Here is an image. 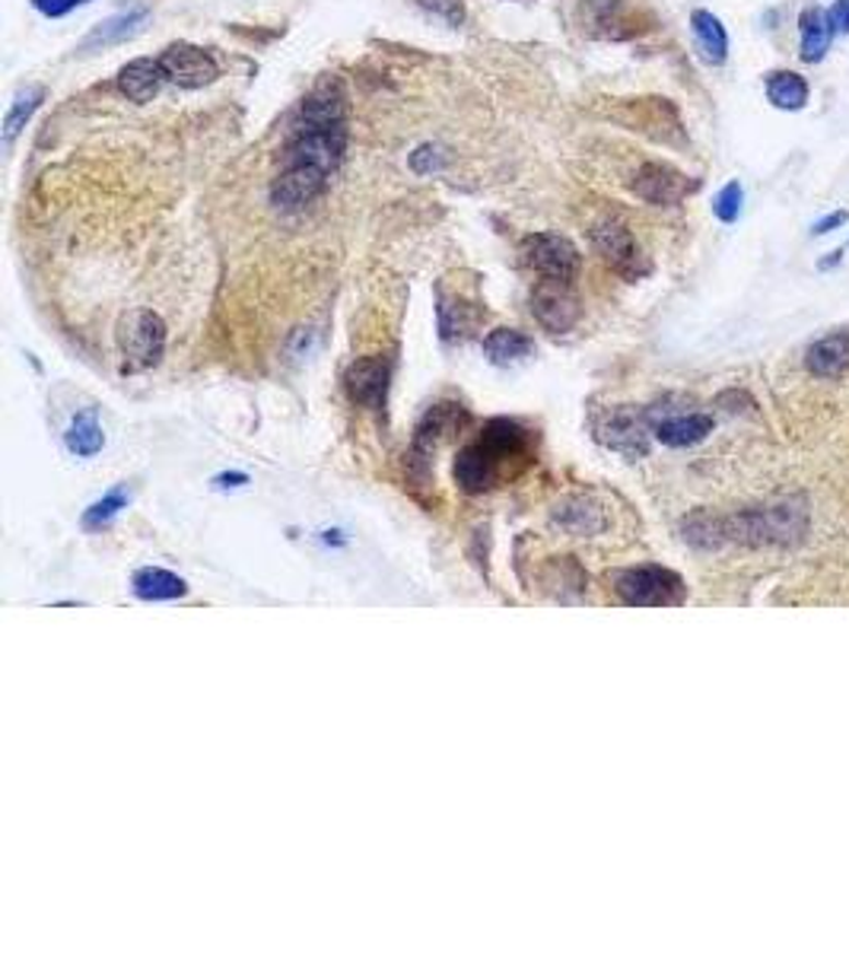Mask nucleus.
Segmentation results:
<instances>
[{
  "instance_id": "nucleus-27",
  "label": "nucleus",
  "mask_w": 849,
  "mask_h": 954,
  "mask_svg": "<svg viewBox=\"0 0 849 954\" xmlns=\"http://www.w3.org/2000/svg\"><path fill=\"white\" fill-rule=\"evenodd\" d=\"M65 442H67V452L77 456V459H90V456H96L99 449L105 446V433H102V427H99L96 414H80V417H73V424H70L65 433Z\"/></svg>"
},
{
  "instance_id": "nucleus-24",
  "label": "nucleus",
  "mask_w": 849,
  "mask_h": 954,
  "mask_svg": "<svg viewBox=\"0 0 849 954\" xmlns=\"http://www.w3.org/2000/svg\"><path fill=\"white\" fill-rule=\"evenodd\" d=\"M554 522L563 531H570V535H598L601 528L608 526L605 513L595 503L583 499V496L563 499L554 509Z\"/></svg>"
},
{
  "instance_id": "nucleus-14",
  "label": "nucleus",
  "mask_w": 849,
  "mask_h": 954,
  "mask_svg": "<svg viewBox=\"0 0 849 954\" xmlns=\"http://www.w3.org/2000/svg\"><path fill=\"white\" fill-rule=\"evenodd\" d=\"M344 115H347V105H344V90L337 80H325L319 83L302 105H299V125H296V134L299 131H325V128H337L344 125Z\"/></svg>"
},
{
  "instance_id": "nucleus-36",
  "label": "nucleus",
  "mask_w": 849,
  "mask_h": 954,
  "mask_svg": "<svg viewBox=\"0 0 849 954\" xmlns=\"http://www.w3.org/2000/svg\"><path fill=\"white\" fill-rule=\"evenodd\" d=\"M35 10L38 13H45V16H65V13H70L73 7H83V3H90V0H33Z\"/></svg>"
},
{
  "instance_id": "nucleus-17",
  "label": "nucleus",
  "mask_w": 849,
  "mask_h": 954,
  "mask_svg": "<svg viewBox=\"0 0 849 954\" xmlns=\"http://www.w3.org/2000/svg\"><path fill=\"white\" fill-rule=\"evenodd\" d=\"M650 421H653L655 439L662 446H672V449L697 446V442H703L713 433V417L710 414H668V417H658L655 411H650Z\"/></svg>"
},
{
  "instance_id": "nucleus-37",
  "label": "nucleus",
  "mask_w": 849,
  "mask_h": 954,
  "mask_svg": "<svg viewBox=\"0 0 849 954\" xmlns=\"http://www.w3.org/2000/svg\"><path fill=\"white\" fill-rule=\"evenodd\" d=\"M830 23H834V33L849 35V0H837L830 10Z\"/></svg>"
},
{
  "instance_id": "nucleus-26",
  "label": "nucleus",
  "mask_w": 849,
  "mask_h": 954,
  "mask_svg": "<svg viewBox=\"0 0 849 954\" xmlns=\"http://www.w3.org/2000/svg\"><path fill=\"white\" fill-rule=\"evenodd\" d=\"M535 350V341L516 329H496L484 337V357L493 366H513L523 363Z\"/></svg>"
},
{
  "instance_id": "nucleus-9",
  "label": "nucleus",
  "mask_w": 849,
  "mask_h": 954,
  "mask_svg": "<svg viewBox=\"0 0 849 954\" xmlns=\"http://www.w3.org/2000/svg\"><path fill=\"white\" fill-rule=\"evenodd\" d=\"M650 411L636 414V411H608L601 421H595V436L611 446L615 452H623L627 459H643L650 452Z\"/></svg>"
},
{
  "instance_id": "nucleus-32",
  "label": "nucleus",
  "mask_w": 849,
  "mask_h": 954,
  "mask_svg": "<svg viewBox=\"0 0 849 954\" xmlns=\"http://www.w3.org/2000/svg\"><path fill=\"white\" fill-rule=\"evenodd\" d=\"M128 506V491L125 487H115L108 496H102L99 503H93L90 509H87V516H83V526L87 528H105L122 509Z\"/></svg>"
},
{
  "instance_id": "nucleus-30",
  "label": "nucleus",
  "mask_w": 849,
  "mask_h": 954,
  "mask_svg": "<svg viewBox=\"0 0 849 954\" xmlns=\"http://www.w3.org/2000/svg\"><path fill=\"white\" fill-rule=\"evenodd\" d=\"M681 531H685L687 544H693V548H700V551H716V548L725 544V526H722L719 516H710V513H693V516H687Z\"/></svg>"
},
{
  "instance_id": "nucleus-23",
  "label": "nucleus",
  "mask_w": 849,
  "mask_h": 954,
  "mask_svg": "<svg viewBox=\"0 0 849 954\" xmlns=\"http://www.w3.org/2000/svg\"><path fill=\"white\" fill-rule=\"evenodd\" d=\"M808 80L795 70H773L767 73V102L780 112H802L808 105Z\"/></svg>"
},
{
  "instance_id": "nucleus-4",
  "label": "nucleus",
  "mask_w": 849,
  "mask_h": 954,
  "mask_svg": "<svg viewBox=\"0 0 849 954\" xmlns=\"http://www.w3.org/2000/svg\"><path fill=\"white\" fill-rule=\"evenodd\" d=\"M523 255L531 271H538V277L548 280H566L573 284L580 274V249L557 232H538L528 235L523 242Z\"/></svg>"
},
{
  "instance_id": "nucleus-33",
  "label": "nucleus",
  "mask_w": 849,
  "mask_h": 954,
  "mask_svg": "<svg viewBox=\"0 0 849 954\" xmlns=\"http://www.w3.org/2000/svg\"><path fill=\"white\" fill-rule=\"evenodd\" d=\"M742 204H745L742 185H738V182H728V185L716 195V200H713V214H716L722 223H735L738 214H742Z\"/></svg>"
},
{
  "instance_id": "nucleus-28",
  "label": "nucleus",
  "mask_w": 849,
  "mask_h": 954,
  "mask_svg": "<svg viewBox=\"0 0 849 954\" xmlns=\"http://www.w3.org/2000/svg\"><path fill=\"white\" fill-rule=\"evenodd\" d=\"M147 20V10L144 7H137V10H128V13H118V16H112V20H105V23H99V30H93V35L83 42V51H93V48H105V45H115V42H122V38H128V35H134L137 30H140V23Z\"/></svg>"
},
{
  "instance_id": "nucleus-15",
  "label": "nucleus",
  "mask_w": 849,
  "mask_h": 954,
  "mask_svg": "<svg viewBox=\"0 0 849 954\" xmlns=\"http://www.w3.org/2000/svg\"><path fill=\"white\" fill-rule=\"evenodd\" d=\"M583 26L598 38H630L640 33L633 7L627 0H583Z\"/></svg>"
},
{
  "instance_id": "nucleus-18",
  "label": "nucleus",
  "mask_w": 849,
  "mask_h": 954,
  "mask_svg": "<svg viewBox=\"0 0 849 954\" xmlns=\"http://www.w3.org/2000/svg\"><path fill=\"white\" fill-rule=\"evenodd\" d=\"M468 421H471L468 411H464L461 404H456V401H443V404L429 407L426 417L421 421V427H417V436H414V452H417V456H426V452L436 449L443 439H449V436H456L461 427H468Z\"/></svg>"
},
{
  "instance_id": "nucleus-38",
  "label": "nucleus",
  "mask_w": 849,
  "mask_h": 954,
  "mask_svg": "<svg viewBox=\"0 0 849 954\" xmlns=\"http://www.w3.org/2000/svg\"><path fill=\"white\" fill-rule=\"evenodd\" d=\"M847 210H834V214H827L824 220H817L815 230H812V235H824V232H834L837 227H844L847 223Z\"/></svg>"
},
{
  "instance_id": "nucleus-1",
  "label": "nucleus",
  "mask_w": 849,
  "mask_h": 954,
  "mask_svg": "<svg viewBox=\"0 0 849 954\" xmlns=\"http://www.w3.org/2000/svg\"><path fill=\"white\" fill-rule=\"evenodd\" d=\"M615 593L621 595L623 605L633 608H672V605H685V579L668 570V566H630V570H618L611 576Z\"/></svg>"
},
{
  "instance_id": "nucleus-29",
  "label": "nucleus",
  "mask_w": 849,
  "mask_h": 954,
  "mask_svg": "<svg viewBox=\"0 0 849 954\" xmlns=\"http://www.w3.org/2000/svg\"><path fill=\"white\" fill-rule=\"evenodd\" d=\"M42 100H45V87H38V83L23 87V90L16 93V100L10 102V112H7V118H3V140H7V143H13V137L26 128V122L33 118L35 108L42 105Z\"/></svg>"
},
{
  "instance_id": "nucleus-22",
  "label": "nucleus",
  "mask_w": 849,
  "mask_h": 954,
  "mask_svg": "<svg viewBox=\"0 0 849 954\" xmlns=\"http://www.w3.org/2000/svg\"><path fill=\"white\" fill-rule=\"evenodd\" d=\"M690 30H693V38H697L700 58L713 67L725 65V58H728V33H725L722 20L713 16L710 10H693L690 13Z\"/></svg>"
},
{
  "instance_id": "nucleus-21",
  "label": "nucleus",
  "mask_w": 849,
  "mask_h": 954,
  "mask_svg": "<svg viewBox=\"0 0 849 954\" xmlns=\"http://www.w3.org/2000/svg\"><path fill=\"white\" fill-rule=\"evenodd\" d=\"M165 83V70L160 58H134L118 70V90L131 102H153Z\"/></svg>"
},
{
  "instance_id": "nucleus-3",
  "label": "nucleus",
  "mask_w": 849,
  "mask_h": 954,
  "mask_svg": "<svg viewBox=\"0 0 849 954\" xmlns=\"http://www.w3.org/2000/svg\"><path fill=\"white\" fill-rule=\"evenodd\" d=\"M118 350L128 372L153 369L165 354V322L153 309H134L118 322Z\"/></svg>"
},
{
  "instance_id": "nucleus-7",
  "label": "nucleus",
  "mask_w": 849,
  "mask_h": 954,
  "mask_svg": "<svg viewBox=\"0 0 849 954\" xmlns=\"http://www.w3.org/2000/svg\"><path fill=\"white\" fill-rule=\"evenodd\" d=\"M347 150V128H325V131H299L290 140L287 153H284V165H315L322 172H334Z\"/></svg>"
},
{
  "instance_id": "nucleus-13",
  "label": "nucleus",
  "mask_w": 849,
  "mask_h": 954,
  "mask_svg": "<svg viewBox=\"0 0 849 954\" xmlns=\"http://www.w3.org/2000/svg\"><path fill=\"white\" fill-rule=\"evenodd\" d=\"M452 471H456V484L464 494H484V491H491V487L500 484L506 464L478 439V442H471V446H464L458 452Z\"/></svg>"
},
{
  "instance_id": "nucleus-20",
  "label": "nucleus",
  "mask_w": 849,
  "mask_h": 954,
  "mask_svg": "<svg viewBox=\"0 0 849 954\" xmlns=\"http://www.w3.org/2000/svg\"><path fill=\"white\" fill-rule=\"evenodd\" d=\"M805 366L817 379H837L849 366V331H830L805 350Z\"/></svg>"
},
{
  "instance_id": "nucleus-25",
  "label": "nucleus",
  "mask_w": 849,
  "mask_h": 954,
  "mask_svg": "<svg viewBox=\"0 0 849 954\" xmlns=\"http://www.w3.org/2000/svg\"><path fill=\"white\" fill-rule=\"evenodd\" d=\"M131 589L144 601H169V598H182V595L188 593V586H185L182 576H175L169 570H160V566L137 570L131 579Z\"/></svg>"
},
{
  "instance_id": "nucleus-6",
  "label": "nucleus",
  "mask_w": 849,
  "mask_h": 954,
  "mask_svg": "<svg viewBox=\"0 0 849 954\" xmlns=\"http://www.w3.org/2000/svg\"><path fill=\"white\" fill-rule=\"evenodd\" d=\"M580 312H583L580 297L573 294V284H566V280L541 277L538 287L531 290V315L551 334H566L580 322Z\"/></svg>"
},
{
  "instance_id": "nucleus-16",
  "label": "nucleus",
  "mask_w": 849,
  "mask_h": 954,
  "mask_svg": "<svg viewBox=\"0 0 849 954\" xmlns=\"http://www.w3.org/2000/svg\"><path fill=\"white\" fill-rule=\"evenodd\" d=\"M481 442H484V446H487L503 464H509V461H528L531 446H535V433L525 429L519 421L493 417L491 424L484 427V433H481Z\"/></svg>"
},
{
  "instance_id": "nucleus-8",
  "label": "nucleus",
  "mask_w": 849,
  "mask_h": 954,
  "mask_svg": "<svg viewBox=\"0 0 849 954\" xmlns=\"http://www.w3.org/2000/svg\"><path fill=\"white\" fill-rule=\"evenodd\" d=\"M630 188H633L636 198L653 204V207H675V204H681L687 195L697 192V182L687 179L685 172H678L675 165L646 163L636 169Z\"/></svg>"
},
{
  "instance_id": "nucleus-12",
  "label": "nucleus",
  "mask_w": 849,
  "mask_h": 954,
  "mask_svg": "<svg viewBox=\"0 0 849 954\" xmlns=\"http://www.w3.org/2000/svg\"><path fill=\"white\" fill-rule=\"evenodd\" d=\"M328 172L315 165H284V172L271 185V200L280 210H299L325 192Z\"/></svg>"
},
{
  "instance_id": "nucleus-5",
  "label": "nucleus",
  "mask_w": 849,
  "mask_h": 954,
  "mask_svg": "<svg viewBox=\"0 0 849 954\" xmlns=\"http://www.w3.org/2000/svg\"><path fill=\"white\" fill-rule=\"evenodd\" d=\"M592 242H595V249H598V255L605 258V264H608L611 271H618V274L627 277V280H636V277H643V274L650 271L646 255H643V249L636 245L633 232L627 230L623 223H618V220H601V223H595Z\"/></svg>"
},
{
  "instance_id": "nucleus-34",
  "label": "nucleus",
  "mask_w": 849,
  "mask_h": 954,
  "mask_svg": "<svg viewBox=\"0 0 849 954\" xmlns=\"http://www.w3.org/2000/svg\"><path fill=\"white\" fill-rule=\"evenodd\" d=\"M426 13L446 20L449 26H461L464 23V0H417Z\"/></svg>"
},
{
  "instance_id": "nucleus-10",
  "label": "nucleus",
  "mask_w": 849,
  "mask_h": 954,
  "mask_svg": "<svg viewBox=\"0 0 849 954\" xmlns=\"http://www.w3.org/2000/svg\"><path fill=\"white\" fill-rule=\"evenodd\" d=\"M160 65H163L165 70V80H172L175 87H185V90L210 87V83L220 77L217 61H214L204 48L188 45V42H175V45H169L163 55H160Z\"/></svg>"
},
{
  "instance_id": "nucleus-35",
  "label": "nucleus",
  "mask_w": 849,
  "mask_h": 954,
  "mask_svg": "<svg viewBox=\"0 0 849 954\" xmlns=\"http://www.w3.org/2000/svg\"><path fill=\"white\" fill-rule=\"evenodd\" d=\"M446 165V153H443V147H433V143H426V147H421L417 153H411V169L417 172V175H433V172H439Z\"/></svg>"
},
{
  "instance_id": "nucleus-11",
  "label": "nucleus",
  "mask_w": 849,
  "mask_h": 954,
  "mask_svg": "<svg viewBox=\"0 0 849 954\" xmlns=\"http://www.w3.org/2000/svg\"><path fill=\"white\" fill-rule=\"evenodd\" d=\"M389 382H392V363L382 357H363V360L351 363L344 372V386L347 395L359 407L369 411H382L389 401Z\"/></svg>"
},
{
  "instance_id": "nucleus-19",
  "label": "nucleus",
  "mask_w": 849,
  "mask_h": 954,
  "mask_svg": "<svg viewBox=\"0 0 849 954\" xmlns=\"http://www.w3.org/2000/svg\"><path fill=\"white\" fill-rule=\"evenodd\" d=\"M834 23H830V13L824 7H805L799 13V55L805 65H817L824 61V55L830 51V42H834Z\"/></svg>"
},
{
  "instance_id": "nucleus-2",
  "label": "nucleus",
  "mask_w": 849,
  "mask_h": 954,
  "mask_svg": "<svg viewBox=\"0 0 849 954\" xmlns=\"http://www.w3.org/2000/svg\"><path fill=\"white\" fill-rule=\"evenodd\" d=\"M725 541H745V544H789L805 531V513L792 506L773 509H752L722 519Z\"/></svg>"
},
{
  "instance_id": "nucleus-31",
  "label": "nucleus",
  "mask_w": 849,
  "mask_h": 954,
  "mask_svg": "<svg viewBox=\"0 0 849 954\" xmlns=\"http://www.w3.org/2000/svg\"><path fill=\"white\" fill-rule=\"evenodd\" d=\"M474 322H478V312H471L464 302H439V331H443V337L446 341H458V337H464L468 331L474 329Z\"/></svg>"
},
{
  "instance_id": "nucleus-39",
  "label": "nucleus",
  "mask_w": 849,
  "mask_h": 954,
  "mask_svg": "<svg viewBox=\"0 0 849 954\" xmlns=\"http://www.w3.org/2000/svg\"><path fill=\"white\" fill-rule=\"evenodd\" d=\"M840 255H844V252H830V258H827V262H821L817 267H834V264L840 262Z\"/></svg>"
}]
</instances>
